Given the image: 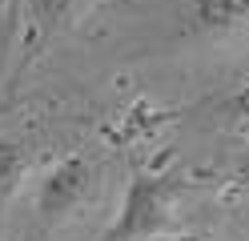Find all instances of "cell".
Instances as JSON below:
<instances>
[{"label": "cell", "mask_w": 249, "mask_h": 241, "mask_svg": "<svg viewBox=\"0 0 249 241\" xmlns=\"http://www.w3.org/2000/svg\"><path fill=\"white\" fill-rule=\"evenodd\" d=\"M165 241H217V237H205V233H173V237H165Z\"/></svg>", "instance_id": "cell-7"}, {"label": "cell", "mask_w": 249, "mask_h": 241, "mask_svg": "<svg viewBox=\"0 0 249 241\" xmlns=\"http://www.w3.org/2000/svg\"><path fill=\"white\" fill-rule=\"evenodd\" d=\"M28 169H33L28 145L20 137H0V229H4L8 209H12V201L20 197V189L28 181Z\"/></svg>", "instance_id": "cell-5"}, {"label": "cell", "mask_w": 249, "mask_h": 241, "mask_svg": "<svg viewBox=\"0 0 249 241\" xmlns=\"http://www.w3.org/2000/svg\"><path fill=\"white\" fill-rule=\"evenodd\" d=\"M76 4L81 0H28L24 4V44L28 56H36L53 37L69 28V20L76 16Z\"/></svg>", "instance_id": "cell-4"}, {"label": "cell", "mask_w": 249, "mask_h": 241, "mask_svg": "<svg viewBox=\"0 0 249 241\" xmlns=\"http://www.w3.org/2000/svg\"><path fill=\"white\" fill-rule=\"evenodd\" d=\"M181 197V177L173 173H133L121 193V209L101 241H165Z\"/></svg>", "instance_id": "cell-1"}, {"label": "cell", "mask_w": 249, "mask_h": 241, "mask_svg": "<svg viewBox=\"0 0 249 241\" xmlns=\"http://www.w3.org/2000/svg\"><path fill=\"white\" fill-rule=\"evenodd\" d=\"M221 125L229 129V133H237V137H245L249 141V85H241V89H233L225 101H221Z\"/></svg>", "instance_id": "cell-6"}, {"label": "cell", "mask_w": 249, "mask_h": 241, "mask_svg": "<svg viewBox=\"0 0 249 241\" xmlns=\"http://www.w3.org/2000/svg\"><path fill=\"white\" fill-rule=\"evenodd\" d=\"M92 193H97V161L85 153H69L40 173V181L33 185V209L44 225H60L81 213Z\"/></svg>", "instance_id": "cell-2"}, {"label": "cell", "mask_w": 249, "mask_h": 241, "mask_svg": "<svg viewBox=\"0 0 249 241\" xmlns=\"http://www.w3.org/2000/svg\"><path fill=\"white\" fill-rule=\"evenodd\" d=\"M189 20L213 40L249 37V0H189Z\"/></svg>", "instance_id": "cell-3"}]
</instances>
